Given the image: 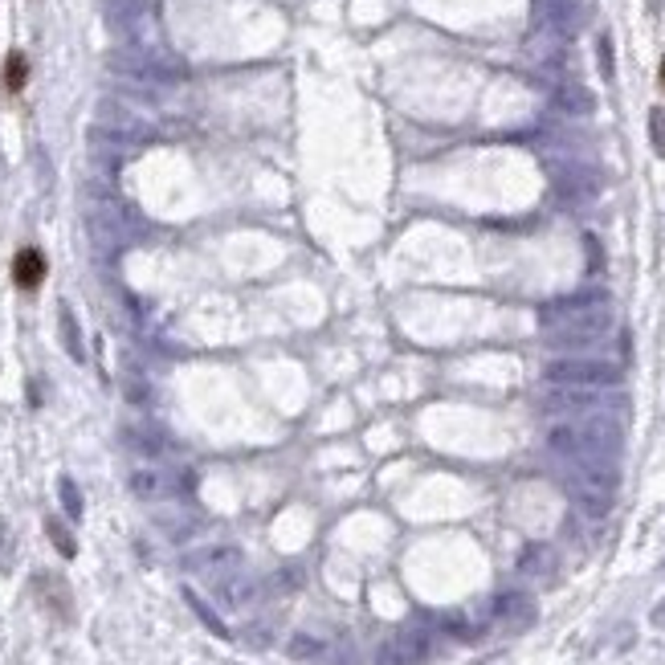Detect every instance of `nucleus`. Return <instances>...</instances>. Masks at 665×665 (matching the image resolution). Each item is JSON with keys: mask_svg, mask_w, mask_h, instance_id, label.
Instances as JSON below:
<instances>
[{"mask_svg": "<svg viewBox=\"0 0 665 665\" xmlns=\"http://www.w3.org/2000/svg\"><path fill=\"white\" fill-rule=\"evenodd\" d=\"M539 331L555 347L596 343L612 331V303L608 298H564L539 311Z\"/></svg>", "mask_w": 665, "mask_h": 665, "instance_id": "nucleus-1", "label": "nucleus"}, {"mask_svg": "<svg viewBox=\"0 0 665 665\" xmlns=\"http://www.w3.org/2000/svg\"><path fill=\"white\" fill-rule=\"evenodd\" d=\"M547 445L567 461H612L624 445V429L608 412H580L575 420L551 425Z\"/></svg>", "mask_w": 665, "mask_h": 665, "instance_id": "nucleus-2", "label": "nucleus"}, {"mask_svg": "<svg viewBox=\"0 0 665 665\" xmlns=\"http://www.w3.org/2000/svg\"><path fill=\"white\" fill-rule=\"evenodd\" d=\"M572 502L583 510V515L600 518L612 510L616 502V486H621V474H616L612 461H575L564 477Z\"/></svg>", "mask_w": 665, "mask_h": 665, "instance_id": "nucleus-3", "label": "nucleus"}, {"mask_svg": "<svg viewBox=\"0 0 665 665\" xmlns=\"http://www.w3.org/2000/svg\"><path fill=\"white\" fill-rule=\"evenodd\" d=\"M543 380L551 388H612L621 384V368L592 355H567V360H551L543 368Z\"/></svg>", "mask_w": 665, "mask_h": 665, "instance_id": "nucleus-4", "label": "nucleus"}, {"mask_svg": "<svg viewBox=\"0 0 665 665\" xmlns=\"http://www.w3.org/2000/svg\"><path fill=\"white\" fill-rule=\"evenodd\" d=\"M433 653V641L425 629H400L376 649V665H425Z\"/></svg>", "mask_w": 665, "mask_h": 665, "instance_id": "nucleus-5", "label": "nucleus"}, {"mask_svg": "<svg viewBox=\"0 0 665 665\" xmlns=\"http://www.w3.org/2000/svg\"><path fill=\"white\" fill-rule=\"evenodd\" d=\"M241 564H246V555H241V547H233V543H221V547H208V551H197V555L188 559L192 572L208 575V580H229V575L241 572Z\"/></svg>", "mask_w": 665, "mask_h": 665, "instance_id": "nucleus-6", "label": "nucleus"}, {"mask_svg": "<svg viewBox=\"0 0 665 665\" xmlns=\"http://www.w3.org/2000/svg\"><path fill=\"white\" fill-rule=\"evenodd\" d=\"M535 616H539V608H535V596L531 592H502V596H494V621L506 624V629H531Z\"/></svg>", "mask_w": 665, "mask_h": 665, "instance_id": "nucleus-7", "label": "nucleus"}, {"mask_svg": "<svg viewBox=\"0 0 665 665\" xmlns=\"http://www.w3.org/2000/svg\"><path fill=\"white\" fill-rule=\"evenodd\" d=\"M34 588H37V596L45 600V608L50 612H58V621H70L74 616V600H70V588H66V580H58V575H37L34 580Z\"/></svg>", "mask_w": 665, "mask_h": 665, "instance_id": "nucleus-8", "label": "nucleus"}, {"mask_svg": "<svg viewBox=\"0 0 665 665\" xmlns=\"http://www.w3.org/2000/svg\"><path fill=\"white\" fill-rule=\"evenodd\" d=\"M13 282H17V290H37L45 282V254L42 249H21L17 257H13Z\"/></svg>", "mask_w": 665, "mask_h": 665, "instance_id": "nucleus-9", "label": "nucleus"}, {"mask_svg": "<svg viewBox=\"0 0 665 665\" xmlns=\"http://www.w3.org/2000/svg\"><path fill=\"white\" fill-rule=\"evenodd\" d=\"M518 575H531V580H551L555 575V551L547 543H531L518 555Z\"/></svg>", "mask_w": 665, "mask_h": 665, "instance_id": "nucleus-10", "label": "nucleus"}, {"mask_svg": "<svg viewBox=\"0 0 665 665\" xmlns=\"http://www.w3.org/2000/svg\"><path fill=\"white\" fill-rule=\"evenodd\" d=\"M327 649H331V641L311 637V632H294V637H290V645H286V653L294 657V661H323V657H327Z\"/></svg>", "mask_w": 665, "mask_h": 665, "instance_id": "nucleus-11", "label": "nucleus"}, {"mask_svg": "<svg viewBox=\"0 0 665 665\" xmlns=\"http://www.w3.org/2000/svg\"><path fill=\"white\" fill-rule=\"evenodd\" d=\"M217 596L225 600V604H233V608H241V604H249V600L257 596V588L246 580V575H229V580H217Z\"/></svg>", "mask_w": 665, "mask_h": 665, "instance_id": "nucleus-12", "label": "nucleus"}, {"mask_svg": "<svg viewBox=\"0 0 665 665\" xmlns=\"http://www.w3.org/2000/svg\"><path fill=\"white\" fill-rule=\"evenodd\" d=\"M58 327H62V343H66V352L74 355V360H86V347H82V331H78V319H74V311H70L66 303L58 306Z\"/></svg>", "mask_w": 665, "mask_h": 665, "instance_id": "nucleus-13", "label": "nucleus"}, {"mask_svg": "<svg viewBox=\"0 0 665 665\" xmlns=\"http://www.w3.org/2000/svg\"><path fill=\"white\" fill-rule=\"evenodd\" d=\"M539 5L551 17V25H559L564 34H572V29L580 25V5H575V0H539Z\"/></svg>", "mask_w": 665, "mask_h": 665, "instance_id": "nucleus-14", "label": "nucleus"}, {"mask_svg": "<svg viewBox=\"0 0 665 665\" xmlns=\"http://www.w3.org/2000/svg\"><path fill=\"white\" fill-rule=\"evenodd\" d=\"M25 82H29V62L21 50H13L9 58H5V91L17 94V91H25Z\"/></svg>", "mask_w": 665, "mask_h": 665, "instance_id": "nucleus-15", "label": "nucleus"}, {"mask_svg": "<svg viewBox=\"0 0 665 665\" xmlns=\"http://www.w3.org/2000/svg\"><path fill=\"white\" fill-rule=\"evenodd\" d=\"M131 490L140 494V498H159V494H168V477L156 474V469H135Z\"/></svg>", "mask_w": 665, "mask_h": 665, "instance_id": "nucleus-16", "label": "nucleus"}, {"mask_svg": "<svg viewBox=\"0 0 665 665\" xmlns=\"http://www.w3.org/2000/svg\"><path fill=\"white\" fill-rule=\"evenodd\" d=\"M45 535H50L53 547H58L66 559H74V555H78V543H74V535H70V526L62 523V518H53V515L45 518Z\"/></svg>", "mask_w": 665, "mask_h": 665, "instance_id": "nucleus-17", "label": "nucleus"}, {"mask_svg": "<svg viewBox=\"0 0 665 665\" xmlns=\"http://www.w3.org/2000/svg\"><path fill=\"white\" fill-rule=\"evenodd\" d=\"M184 600H188V604H192V612H197V616H200V621H205V624H208V629H213V632H217V637H229V629H225V624H221V621H217V612H213V608H208V604H205V600H200V596H197V592H192V588H188V592H184Z\"/></svg>", "mask_w": 665, "mask_h": 665, "instance_id": "nucleus-18", "label": "nucleus"}, {"mask_svg": "<svg viewBox=\"0 0 665 665\" xmlns=\"http://www.w3.org/2000/svg\"><path fill=\"white\" fill-rule=\"evenodd\" d=\"M58 490H62V506H66V515L70 518H82V494H78L74 477H62Z\"/></svg>", "mask_w": 665, "mask_h": 665, "instance_id": "nucleus-19", "label": "nucleus"}, {"mask_svg": "<svg viewBox=\"0 0 665 665\" xmlns=\"http://www.w3.org/2000/svg\"><path fill=\"white\" fill-rule=\"evenodd\" d=\"M649 140H653V151L665 159V107H657L649 115Z\"/></svg>", "mask_w": 665, "mask_h": 665, "instance_id": "nucleus-20", "label": "nucleus"}, {"mask_svg": "<svg viewBox=\"0 0 665 665\" xmlns=\"http://www.w3.org/2000/svg\"><path fill=\"white\" fill-rule=\"evenodd\" d=\"M298 588H303V572H298V567H286V572H274L270 592H298Z\"/></svg>", "mask_w": 665, "mask_h": 665, "instance_id": "nucleus-21", "label": "nucleus"}, {"mask_svg": "<svg viewBox=\"0 0 665 665\" xmlns=\"http://www.w3.org/2000/svg\"><path fill=\"white\" fill-rule=\"evenodd\" d=\"M0 567H5V572L13 567V531L5 518H0Z\"/></svg>", "mask_w": 665, "mask_h": 665, "instance_id": "nucleus-22", "label": "nucleus"}, {"mask_svg": "<svg viewBox=\"0 0 665 665\" xmlns=\"http://www.w3.org/2000/svg\"><path fill=\"white\" fill-rule=\"evenodd\" d=\"M246 645H254V649H265V645H270V621H257L254 629L246 632Z\"/></svg>", "mask_w": 665, "mask_h": 665, "instance_id": "nucleus-23", "label": "nucleus"}, {"mask_svg": "<svg viewBox=\"0 0 665 665\" xmlns=\"http://www.w3.org/2000/svg\"><path fill=\"white\" fill-rule=\"evenodd\" d=\"M564 102H567V111H592V94H583V91H567Z\"/></svg>", "mask_w": 665, "mask_h": 665, "instance_id": "nucleus-24", "label": "nucleus"}, {"mask_svg": "<svg viewBox=\"0 0 665 665\" xmlns=\"http://www.w3.org/2000/svg\"><path fill=\"white\" fill-rule=\"evenodd\" d=\"M653 624H657V629H665V600L653 608Z\"/></svg>", "mask_w": 665, "mask_h": 665, "instance_id": "nucleus-25", "label": "nucleus"}, {"mask_svg": "<svg viewBox=\"0 0 665 665\" xmlns=\"http://www.w3.org/2000/svg\"><path fill=\"white\" fill-rule=\"evenodd\" d=\"M661 82H665V62H661Z\"/></svg>", "mask_w": 665, "mask_h": 665, "instance_id": "nucleus-26", "label": "nucleus"}]
</instances>
